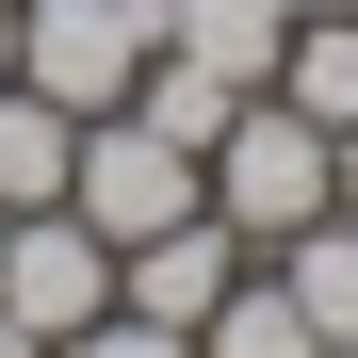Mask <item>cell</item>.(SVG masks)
<instances>
[{"instance_id": "7a4b0ae2", "label": "cell", "mask_w": 358, "mask_h": 358, "mask_svg": "<svg viewBox=\"0 0 358 358\" xmlns=\"http://www.w3.org/2000/svg\"><path fill=\"white\" fill-rule=\"evenodd\" d=\"M147 49H163V0H17V82L66 114H131Z\"/></svg>"}, {"instance_id": "5b68a950", "label": "cell", "mask_w": 358, "mask_h": 358, "mask_svg": "<svg viewBox=\"0 0 358 358\" xmlns=\"http://www.w3.org/2000/svg\"><path fill=\"white\" fill-rule=\"evenodd\" d=\"M245 261H261V245H245V228H228V212L196 196L179 228H147V245H114V310H147V326H212Z\"/></svg>"}, {"instance_id": "52a82bcc", "label": "cell", "mask_w": 358, "mask_h": 358, "mask_svg": "<svg viewBox=\"0 0 358 358\" xmlns=\"http://www.w3.org/2000/svg\"><path fill=\"white\" fill-rule=\"evenodd\" d=\"M66 163H82V114L0 82V212H66Z\"/></svg>"}, {"instance_id": "4fadbf2b", "label": "cell", "mask_w": 358, "mask_h": 358, "mask_svg": "<svg viewBox=\"0 0 358 358\" xmlns=\"http://www.w3.org/2000/svg\"><path fill=\"white\" fill-rule=\"evenodd\" d=\"M0 82H17V0H0Z\"/></svg>"}, {"instance_id": "6da1fadb", "label": "cell", "mask_w": 358, "mask_h": 358, "mask_svg": "<svg viewBox=\"0 0 358 358\" xmlns=\"http://www.w3.org/2000/svg\"><path fill=\"white\" fill-rule=\"evenodd\" d=\"M196 179H212V212L245 228L261 261L293 245V228H326V212H342V163H326V131H310V114H293L277 82H261V98L212 131V163H196Z\"/></svg>"}, {"instance_id": "277c9868", "label": "cell", "mask_w": 358, "mask_h": 358, "mask_svg": "<svg viewBox=\"0 0 358 358\" xmlns=\"http://www.w3.org/2000/svg\"><path fill=\"white\" fill-rule=\"evenodd\" d=\"M0 310H17L49 358H66V342L114 310V245H98L82 212H0Z\"/></svg>"}, {"instance_id": "30bf717a", "label": "cell", "mask_w": 358, "mask_h": 358, "mask_svg": "<svg viewBox=\"0 0 358 358\" xmlns=\"http://www.w3.org/2000/svg\"><path fill=\"white\" fill-rule=\"evenodd\" d=\"M277 277H293V310H310L326 342H358V212H326V228H293V245H277Z\"/></svg>"}, {"instance_id": "7c38bea8", "label": "cell", "mask_w": 358, "mask_h": 358, "mask_svg": "<svg viewBox=\"0 0 358 358\" xmlns=\"http://www.w3.org/2000/svg\"><path fill=\"white\" fill-rule=\"evenodd\" d=\"M326 163H342V212H358V131H342V147H326Z\"/></svg>"}, {"instance_id": "5bb4252c", "label": "cell", "mask_w": 358, "mask_h": 358, "mask_svg": "<svg viewBox=\"0 0 358 358\" xmlns=\"http://www.w3.org/2000/svg\"><path fill=\"white\" fill-rule=\"evenodd\" d=\"M293 17H358V0H293Z\"/></svg>"}, {"instance_id": "9c48e42d", "label": "cell", "mask_w": 358, "mask_h": 358, "mask_svg": "<svg viewBox=\"0 0 358 358\" xmlns=\"http://www.w3.org/2000/svg\"><path fill=\"white\" fill-rule=\"evenodd\" d=\"M277 98H293V114L342 147V131H358V17H293V49H277Z\"/></svg>"}, {"instance_id": "ba28073f", "label": "cell", "mask_w": 358, "mask_h": 358, "mask_svg": "<svg viewBox=\"0 0 358 358\" xmlns=\"http://www.w3.org/2000/svg\"><path fill=\"white\" fill-rule=\"evenodd\" d=\"M196 358H326V326L293 310V277H277V261H245V277H228V310L196 326Z\"/></svg>"}, {"instance_id": "8992f818", "label": "cell", "mask_w": 358, "mask_h": 358, "mask_svg": "<svg viewBox=\"0 0 358 358\" xmlns=\"http://www.w3.org/2000/svg\"><path fill=\"white\" fill-rule=\"evenodd\" d=\"M163 49H179L196 82L261 98V82H277V49H293V0H163Z\"/></svg>"}, {"instance_id": "3957f363", "label": "cell", "mask_w": 358, "mask_h": 358, "mask_svg": "<svg viewBox=\"0 0 358 358\" xmlns=\"http://www.w3.org/2000/svg\"><path fill=\"white\" fill-rule=\"evenodd\" d=\"M212 179H196V147H163L147 114H82V163H66V212L98 228V245H147V228H179Z\"/></svg>"}, {"instance_id": "8fae6325", "label": "cell", "mask_w": 358, "mask_h": 358, "mask_svg": "<svg viewBox=\"0 0 358 358\" xmlns=\"http://www.w3.org/2000/svg\"><path fill=\"white\" fill-rule=\"evenodd\" d=\"M66 358H196V326H147V310H98Z\"/></svg>"}]
</instances>
